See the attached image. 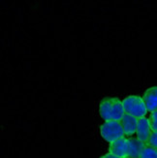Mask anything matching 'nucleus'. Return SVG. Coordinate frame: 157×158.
Returning <instances> with one entry per match:
<instances>
[{"mask_svg": "<svg viewBox=\"0 0 157 158\" xmlns=\"http://www.w3.org/2000/svg\"><path fill=\"white\" fill-rule=\"evenodd\" d=\"M140 158H157V148H153L146 143Z\"/></svg>", "mask_w": 157, "mask_h": 158, "instance_id": "obj_9", "label": "nucleus"}, {"mask_svg": "<svg viewBox=\"0 0 157 158\" xmlns=\"http://www.w3.org/2000/svg\"><path fill=\"white\" fill-rule=\"evenodd\" d=\"M143 100L148 112L157 111V86H152L147 89V91L143 95Z\"/></svg>", "mask_w": 157, "mask_h": 158, "instance_id": "obj_6", "label": "nucleus"}, {"mask_svg": "<svg viewBox=\"0 0 157 158\" xmlns=\"http://www.w3.org/2000/svg\"><path fill=\"white\" fill-rule=\"evenodd\" d=\"M137 138L142 141L143 143H147V140L149 138V135L151 133V127L149 119L147 118H139L138 126H137Z\"/></svg>", "mask_w": 157, "mask_h": 158, "instance_id": "obj_5", "label": "nucleus"}, {"mask_svg": "<svg viewBox=\"0 0 157 158\" xmlns=\"http://www.w3.org/2000/svg\"><path fill=\"white\" fill-rule=\"evenodd\" d=\"M147 143L153 148H157V131H151Z\"/></svg>", "mask_w": 157, "mask_h": 158, "instance_id": "obj_11", "label": "nucleus"}, {"mask_svg": "<svg viewBox=\"0 0 157 158\" xmlns=\"http://www.w3.org/2000/svg\"><path fill=\"white\" fill-rule=\"evenodd\" d=\"M148 119H149V122H151V131H157V111L152 112Z\"/></svg>", "mask_w": 157, "mask_h": 158, "instance_id": "obj_10", "label": "nucleus"}, {"mask_svg": "<svg viewBox=\"0 0 157 158\" xmlns=\"http://www.w3.org/2000/svg\"><path fill=\"white\" fill-rule=\"evenodd\" d=\"M122 104H123L125 114L133 115L137 118H145L147 114V110L145 102L143 100V97H140L138 95L127 96L122 101Z\"/></svg>", "mask_w": 157, "mask_h": 158, "instance_id": "obj_2", "label": "nucleus"}, {"mask_svg": "<svg viewBox=\"0 0 157 158\" xmlns=\"http://www.w3.org/2000/svg\"><path fill=\"white\" fill-rule=\"evenodd\" d=\"M100 158H120V157L115 156V155H114V154H112V153H107V154L103 155V156L100 157Z\"/></svg>", "mask_w": 157, "mask_h": 158, "instance_id": "obj_12", "label": "nucleus"}, {"mask_svg": "<svg viewBox=\"0 0 157 158\" xmlns=\"http://www.w3.org/2000/svg\"><path fill=\"white\" fill-rule=\"evenodd\" d=\"M138 121L139 118H135L133 115H130L128 114H125L124 116L120 120V123L123 128L124 134L126 136H132L137 131V126H138Z\"/></svg>", "mask_w": 157, "mask_h": 158, "instance_id": "obj_7", "label": "nucleus"}, {"mask_svg": "<svg viewBox=\"0 0 157 158\" xmlns=\"http://www.w3.org/2000/svg\"><path fill=\"white\" fill-rule=\"evenodd\" d=\"M100 133L103 139L109 143L124 138V131L120 121H105L100 126Z\"/></svg>", "mask_w": 157, "mask_h": 158, "instance_id": "obj_3", "label": "nucleus"}, {"mask_svg": "<svg viewBox=\"0 0 157 158\" xmlns=\"http://www.w3.org/2000/svg\"><path fill=\"white\" fill-rule=\"evenodd\" d=\"M99 113L105 121H120L125 112L122 101L117 97H105L100 101Z\"/></svg>", "mask_w": 157, "mask_h": 158, "instance_id": "obj_1", "label": "nucleus"}, {"mask_svg": "<svg viewBox=\"0 0 157 158\" xmlns=\"http://www.w3.org/2000/svg\"><path fill=\"white\" fill-rule=\"evenodd\" d=\"M129 143H130V147H129L128 158H140L146 143L140 141L138 138H129Z\"/></svg>", "mask_w": 157, "mask_h": 158, "instance_id": "obj_8", "label": "nucleus"}, {"mask_svg": "<svg viewBox=\"0 0 157 158\" xmlns=\"http://www.w3.org/2000/svg\"><path fill=\"white\" fill-rule=\"evenodd\" d=\"M129 147H130L129 139L122 138L111 143L110 147H109V152H110V153L120 158H128Z\"/></svg>", "mask_w": 157, "mask_h": 158, "instance_id": "obj_4", "label": "nucleus"}]
</instances>
